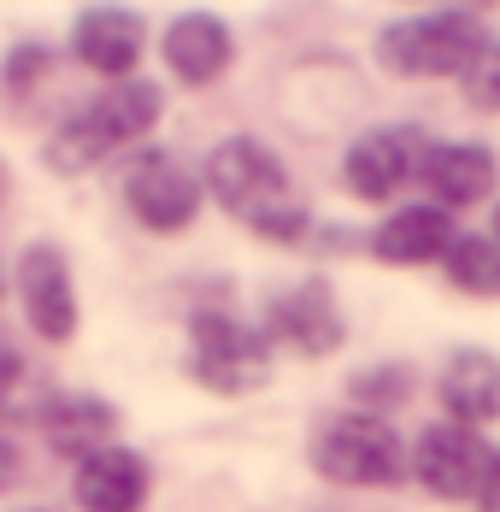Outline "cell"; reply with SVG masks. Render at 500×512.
<instances>
[{
	"label": "cell",
	"mask_w": 500,
	"mask_h": 512,
	"mask_svg": "<svg viewBox=\"0 0 500 512\" xmlns=\"http://www.w3.org/2000/svg\"><path fill=\"white\" fill-rule=\"evenodd\" d=\"M424 189L436 195V206L448 212V206H477L495 195V177L500 165L495 154L483 148V142H430V154H424Z\"/></svg>",
	"instance_id": "12"
},
{
	"label": "cell",
	"mask_w": 500,
	"mask_h": 512,
	"mask_svg": "<svg viewBox=\"0 0 500 512\" xmlns=\"http://www.w3.org/2000/svg\"><path fill=\"white\" fill-rule=\"evenodd\" d=\"M312 465L330 477V483H348V489H389L400 483V436L377 418V412H342L318 430L312 442Z\"/></svg>",
	"instance_id": "5"
},
{
	"label": "cell",
	"mask_w": 500,
	"mask_h": 512,
	"mask_svg": "<svg viewBox=\"0 0 500 512\" xmlns=\"http://www.w3.org/2000/svg\"><path fill=\"white\" fill-rule=\"evenodd\" d=\"M230 53H236V36H230V24H224L218 12H183V18L165 30V65H171L189 89L218 83L224 65H230Z\"/></svg>",
	"instance_id": "13"
},
{
	"label": "cell",
	"mask_w": 500,
	"mask_h": 512,
	"mask_svg": "<svg viewBox=\"0 0 500 512\" xmlns=\"http://www.w3.org/2000/svg\"><path fill=\"white\" fill-rule=\"evenodd\" d=\"M18 295L30 312V330L48 336V342H71L77 336V283H71V265L59 248L36 242L24 265H18Z\"/></svg>",
	"instance_id": "10"
},
{
	"label": "cell",
	"mask_w": 500,
	"mask_h": 512,
	"mask_svg": "<svg viewBox=\"0 0 500 512\" xmlns=\"http://www.w3.org/2000/svg\"><path fill=\"white\" fill-rule=\"evenodd\" d=\"M124 206L136 212V224L153 236H177L189 230L200 212V183L195 171L165 148H142L124 171Z\"/></svg>",
	"instance_id": "6"
},
{
	"label": "cell",
	"mask_w": 500,
	"mask_h": 512,
	"mask_svg": "<svg viewBox=\"0 0 500 512\" xmlns=\"http://www.w3.org/2000/svg\"><path fill=\"white\" fill-rule=\"evenodd\" d=\"M489 48L483 24L471 12H424V18H400L377 36V59L395 77H465Z\"/></svg>",
	"instance_id": "3"
},
{
	"label": "cell",
	"mask_w": 500,
	"mask_h": 512,
	"mask_svg": "<svg viewBox=\"0 0 500 512\" xmlns=\"http://www.w3.org/2000/svg\"><path fill=\"white\" fill-rule=\"evenodd\" d=\"M206 189L230 218H242L259 242H300L306 236V206L295 183L283 171V159L271 154L259 136H230L206 159Z\"/></svg>",
	"instance_id": "1"
},
{
	"label": "cell",
	"mask_w": 500,
	"mask_h": 512,
	"mask_svg": "<svg viewBox=\"0 0 500 512\" xmlns=\"http://www.w3.org/2000/svg\"><path fill=\"white\" fill-rule=\"evenodd\" d=\"M448 283L465 295H500V248L489 236H453L448 248Z\"/></svg>",
	"instance_id": "19"
},
{
	"label": "cell",
	"mask_w": 500,
	"mask_h": 512,
	"mask_svg": "<svg viewBox=\"0 0 500 512\" xmlns=\"http://www.w3.org/2000/svg\"><path fill=\"white\" fill-rule=\"evenodd\" d=\"M371 248H377L383 265H430V259H448L453 218L442 206H400L389 224H377Z\"/></svg>",
	"instance_id": "16"
},
{
	"label": "cell",
	"mask_w": 500,
	"mask_h": 512,
	"mask_svg": "<svg viewBox=\"0 0 500 512\" xmlns=\"http://www.w3.org/2000/svg\"><path fill=\"white\" fill-rule=\"evenodd\" d=\"M471 6H489V0H471Z\"/></svg>",
	"instance_id": "27"
},
{
	"label": "cell",
	"mask_w": 500,
	"mask_h": 512,
	"mask_svg": "<svg viewBox=\"0 0 500 512\" xmlns=\"http://www.w3.org/2000/svg\"><path fill=\"white\" fill-rule=\"evenodd\" d=\"M442 407L453 412V424L477 430L500 418V359L483 348H459L442 371Z\"/></svg>",
	"instance_id": "15"
},
{
	"label": "cell",
	"mask_w": 500,
	"mask_h": 512,
	"mask_svg": "<svg viewBox=\"0 0 500 512\" xmlns=\"http://www.w3.org/2000/svg\"><path fill=\"white\" fill-rule=\"evenodd\" d=\"M424 154H430V142H424L418 124H383V130H365V136L348 148L342 177H348V189L365 206L395 201L400 189L424 171Z\"/></svg>",
	"instance_id": "7"
},
{
	"label": "cell",
	"mask_w": 500,
	"mask_h": 512,
	"mask_svg": "<svg viewBox=\"0 0 500 512\" xmlns=\"http://www.w3.org/2000/svg\"><path fill=\"white\" fill-rule=\"evenodd\" d=\"M489 448L477 442V430H465V424H430L424 436H418V483L430 489V495H442V501H471V495H483V477H489Z\"/></svg>",
	"instance_id": "9"
},
{
	"label": "cell",
	"mask_w": 500,
	"mask_h": 512,
	"mask_svg": "<svg viewBox=\"0 0 500 512\" xmlns=\"http://www.w3.org/2000/svg\"><path fill=\"white\" fill-rule=\"evenodd\" d=\"M48 407H53L48 377L18 348H0V424H42Z\"/></svg>",
	"instance_id": "18"
},
{
	"label": "cell",
	"mask_w": 500,
	"mask_h": 512,
	"mask_svg": "<svg viewBox=\"0 0 500 512\" xmlns=\"http://www.w3.org/2000/svg\"><path fill=\"white\" fill-rule=\"evenodd\" d=\"M265 336H271V348H289L300 359H324L330 348H342L348 324H342V307H336V289L324 277H300L295 289H283L271 301Z\"/></svg>",
	"instance_id": "8"
},
{
	"label": "cell",
	"mask_w": 500,
	"mask_h": 512,
	"mask_svg": "<svg viewBox=\"0 0 500 512\" xmlns=\"http://www.w3.org/2000/svg\"><path fill=\"white\" fill-rule=\"evenodd\" d=\"M189 371L212 395H253L271 377V336L230 312H195L189 324Z\"/></svg>",
	"instance_id": "4"
},
{
	"label": "cell",
	"mask_w": 500,
	"mask_h": 512,
	"mask_svg": "<svg viewBox=\"0 0 500 512\" xmlns=\"http://www.w3.org/2000/svg\"><path fill=\"white\" fill-rule=\"evenodd\" d=\"M48 65H53V53L42 48V42H24V48L6 59V89H12V95H30V89L42 83Z\"/></svg>",
	"instance_id": "22"
},
{
	"label": "cell",
	"mask_w": 500,
	"mask_h": 512,
	"mask_svg": "<svg viewBox=\"0 0 500 512\" xmlns=\"http://www.w3.org/2000/svg\"><path fill=\"white\" fill-rule=\"evenodd\" d=\"M18 471H24L18 448H12V442H0V489H12V483H18Z\"/></svg>",
	"instance_id": "24"
},
{
	"label": "cell",
	"mask_w": 500,
	"mask_h": 512,
	"mask_svg": "<svg viewBox=\"0 0 500 512\" xmlns=\"http://www.w3.org/2000/svg\"><path fill=\"white\" fill-rule=\"evenodd\" d=\"M142 48H148V30L130 6H89L71 30V53L112 83H124L142 65Z\"/></svg>",
	"instance_id": "11"
},
{
	"label": "cell",
	"mask_w": 500,
	"mask_h": 512,
	"mask_svg": "<svg viewBox=\"0 0 500 512\" xmlns=\"http://www.w3.org/2000/svg\"><path fill=\"white\" fill-rule=\"evenodd\" d=\"M465 101L477 112H500V42H489L483 59L465 71Z\"/></svg>",
	"instance_id": "21"
},
{
	"label": "cell",
	"mask_w": 500,
	"mask_h": 512,
	"mask_svg": "<svg viewBox=\"0 0 500 512\" xmlns=\"http://www.w3.org/2000/svg\"><path fill=\"white\" fill-rule=\"evenodd\" d=\"M0 295H6V277H0Z\"/></svg>",
	"instance_id": "28"
},
{
	"label": "cell",
	"mask_w": 500,
	"mask_h": 512,
	"mask_svg": "<svg viewBox=\"0 0 500 512\" xmlns=\"http://www.w3.org/2000/svg\"><path fill=\"white\" fill-rule=\"evenodd\" d=\"M495 248H500V212H495Z\"/></svg>",
	"instance_id": "25"
},
{
	"label": "cell",
	"mask_w": 500,
	"mask_h": 512,
	"mask_svg": "<svg viewBox=\"0 0 500 512\" xmlns=\"http://www.w3.org/2000/svg\"><path fill=\"white\" fill-rule=\"evenodd\" d=\"M406 389H412L406 365H383V371H359L353 377V401H365V407H400Z\"/></svg>",
	"instance_id": "20"
},
{
	"label": "cell",
	"mask_w": 500,
	"mask_h": 512,
	"mask_svg": "<svg viewBox=\"0 0 500 512\" xmlns=\"http://www.w3.org/2000/svg\"><path fill=\"white\" fill-rule=\"evenodd\" d=\"M159 106L165 101H159L153 83L124 77V83H112L106 95H95L89 106H77V112L53 130L48 159L59 165V171H89V165H100L106 154L136 148L153 124H159Z\"/></svg>",
	"instance_id": "2"
},
{
	"label": "cell",
	"mask_w": 500,
	"mask_h": 512,
	"mask_svg": "<svg viewBox=\"0 0 500 512\" xmlns=\"http://www.w3.org/2000/svg\"><path fill=\"white\" fill-rule=\"evenodd\" d=\"M0 195H6V171H0Z\"/></svg>",
	"instance_id": "26"
},
{
	"label": "cell",
	"mask_w": 500,
	"mask_h": 512,
	"mask_svg": "<svg viewBox=\"0 0 500 512\" xmlns=\"http://www.w3.org/2000/svg\"><path fill=\"white\" fill-rule=\"evenodd\" d=\"M42 430H48L53 454H65V460H89L95 448H106V436L118 430V412L106 407L100 395H65V401H53L48 407Z\"/></svg>",
	"instance_id": "17"
},
{
	"label": "cell",
	"mask_w": 500,
	"mask_h": 512,
	"mask_svg": "<svg viewBox=\"0 0 500 512\" xmlns=\"http://www.w3.org/2000/svg\"><path fill=\"white\" fill-rule=\"evenodd\" d=\"M477 501H483V512H500V454L489 460V477H483V495Z\"/></svg>",
	"instance_id": "23"
},
{
	"label": "cell",
	"mask_w": 500,
	"mask_h": 512,
	"mask_svg": "<svg viewBox=\"0 0 500 512\" xmlns=\"http://www.w3.org/2000/svg\"><path fill=\"white\" fill-rule=\"evenodd\" d=\"M148 501V465L130 448H95L77 460V507L83 512H142Z\"/></svg>",
	"instance_id": "14"
}]
</instances>
